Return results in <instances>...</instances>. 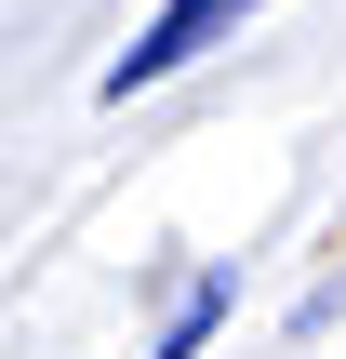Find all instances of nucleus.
Returning a JSON list of instances; mask_svg holds the SVG:
<instances>
[{"instance_id": "nucleus-1", "label": "nucleus", "mask_w": 346, "mask_h": 359, "mask_svg": "<svg viewBox=\"0 0 346 359\" xmlns=\"http://www.w3.org/2000/svg\"><path fill=\"white\" fill-rule=\"evenodd\" d=\"M240 13H253V0H160V13H147V40H120V53H107V107H133L147 80L200 67L213 40H240Z\"/></svg>"}, {"instance_id": "nucleus-2", "label": "nucleus", "mask_w": 346, "mask_h": 359, "mask_svg": "<svg viewBox=\"0 0 346 359\" xmlns=\"http://www.w3.org/2000/svg\"><path fill=\"white\" fill-rule=\"evenodd\" d=\"M227 306H240V280H227V266H200V280L173 293V320H160V346H147V359H200L213 333H227Z\"/></svg>"}]
</instances>
